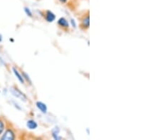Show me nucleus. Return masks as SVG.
<instances>
[{
  "label": "nucleus",
  "mask_w": 160,
  "mask_h": 140,
  "mask_svg": "<svg viewBox=\"0 0 160 140\" xmlns=\"http://www.w3.org/2000/svg\"><path fill=\"white\" fill-rule=\"evenodd\" d=\"M36 106H37L38 109L41 112V113L44 114L47 113V110H48L47 106H46V104L43 103V102L37 101V103H36Z\"/></svg>",
  "instance_id": "6"
},
{
  "label": "nucleus",
  "mask_w": 160,
  "mask_h": 140,
  "mask_svg": "<svg viewBox=\"0 0 160 140\" xmlns=\"http://www.w3.org/2000/svg\"><path fill=\"white\" fill-rule=\"evenodd\" d=\"M81 28L82 29H88L90 26V18H89V12H88L86 16H84L82 19L81 22Z\"/></svg>",
  "instance_id": "4"
},
{
  "label": "nucleus",
  "mask_w": 160,
  "mask_h": 140,
  "mask_svg": "<svg viewBox=\"0 0 160 140\" xmlns=\"http://www.w3.org/2000/svg\"><path fill=\"white\" fill-rule=\"evenodd\" d=\"M58 25H59V26L66 28V29H68L69 28V24H68V21H67L65 18H63V17H62V18H61V19H58Z\"/></svg>",
  "instance_id": "7"
},
{
  "label": "nucleus",
  "mask_w": 160,
  "mask_h": 140,
  "mask_svg": "<svg viewBox=\"0 0 160 140\" xmlns=\"http://www.w3.org/2000/svg\"><path fill=\"white\" fill-rule=\"evenodd\" d=\"M40 13L42 14V16L44 17L46 21L51 23L56 19V15L54 14L52 11H49V10H47V11H44L43 12L41 11Z\"/></svg>",
  "instance_id": "3"
},
{
  "label": "nucleus",
  "mask_w": 160,
  "mask_h": 140,
  "mask_svg": "<svg viewBox=\"0 0 160 140\" xmlns=\"http://www.w3.org/2000/svg\"><path fill=\"white\" fill-rule=\"evenodd\" d=\"M2 41V35L0 34V43Z\"/></svg>",
  "instance_id": "15"
},
{
  "label": "nucleus",
  "mask_w": 160,
  "mask_h": 140,
  "mask_svg": "<svg viewBox=\"0 0 160 140\" xmlns=\"http://www.w3.org/2000/svg\"><path fill=\"white\" fill-rule=\"evenodd\" d=\"M12 71H13V73L14 74L15 76L17 78V79L20 81L21 84H24L25 83V81L24 79V78H23L22 74L19 72V70H18L16 67H13Z\"/></svg>",
  "instance_id": "5"
},
{
  "label": "nucleus",
  "mask_w": 160,
  "mask_h": 140,
  "mask_svg": "<svg viewBox=\"0 0 160 140\" xmlns=\"http://www.w3.org/2000/svg\"><path fill=\"white\" fill-rule=\"evenodd\" d=\"M27 127L29 129H36L38 127V124L33 120H29L27 123Z\"/></svg>",
  "instance_id": "8"
},
{
  "label": "nucleus",
  "mask_w": 160,
  "mask_h": 140,
  "mask_svg": "<svg viewBox=\"0 0 160 140\" xmlns=\"http://www.w3.org/2000/svg\"><path fill=\"white\" fill-rule=\"evenodd\" d=\"M71 24H72V25H73V26H74L75 28L76 27V22H75V21L74 20H73V19H71Z\"/></svg>",
  "instance_id": "13"
},
{
  "label": "nucleus",
  "mask_w": 160,
  "mask_h": 140,
  "mask_svg": "<svg viewBox=\"0 0 160 140\" xmlns=\"http://www.w3.org/2000/svg\"><path fill=\"white\" fill-rule=\"evenodd\" d=\"M68 1V0H59V2H61V3H63V4H64V3H66V2Z\"/></svg>",
  "instance_id": "14"
},
{
  "label": "nucleus",
  "mask_w": 160,
  "mask_h": 140,
  "mask_svg": "<svg viewBox=\"0 0 160 140\" xmlns=\"http://www.w3.org/2000/svg\"><path fill=\"white\" fill-rule=\"evenodd\" d=\"M10 91H11L12 93L15 96V97L20 98L21 100L23 101H27V96H26L25 94L20 90V89L16 87V86H13V87H12L11 89H10Z\"/></svg>",
  "instance_id": "2"
},
{
  "label": "nucleus",
  "mask_w": 160,
  "mask_h": 140,
  "mask_svg": "<svg viewBox=\"0 0 160 140\" xmlns=\"http://www.w3.org/2000/svg\"><path fill=\"white\" fill-rule=\"evenodd\" d=\"M16 133L14 129L9 127L5 128L4 131L0 137V139L2 140H14L16 139Z\"/></svg>",
  "instance_id": "1"
},
{
  "label": "nucleus",
  "mask_w": 160,
  "mask_h": 140,
  "mask_svg": "<svg viewBox=\"0 0 160 140\" xmlns=\"http://www.w3.org/2000/svg\"><path fill=\"white\" fill-rule=\"evenodd\" d=\"M59 128L57 127H55L53 130H52V135L53 137V138L55 139H61V137L58 135V133H59Z\"/></svg>",
  "instance_id": "9"
},
{
  "label": "nucleus",
  "mask_w": 160,
  "mask_h": 140,
  "mask_svg": "<svg viewBox=\"0 0 160 140\" xmlns=\"http://www.w3.org/2000/svg\"><path fill=\"white\" fill-rule=\"evenodd\" d=\"M24 11L26 13V14H27L28 16H29V17L33 16L32 11H31V9L29 8H28V7H24Z\"/></svg>",
  "instance_id": "12"
},
{
  "label": "nucleus",
  "mask_w": 160,
  "mask_h": 140,
  "mask_svg": "<svg viewBox=\"0 0 160 140\" xmlns=\"http://www.w3.org/2000/svg\"><path fill=\"white\" fill-rule=\"evenodd\" d=\"M5 128H6V123H5L4 119L0 118V136L4 132Z\"/></svg>",
  "instance_id": "10"
},
{
  "label": "nucleus",
  "mask_w": 160,
  "mask_h": 140,
  "mask_svg": "<svg viewBox=\"0 0 160 140\" xmlns=\"http://www.w3.org/2000/svg\"><path fill=\"white\" fill-rule=\"evenodd\" d=\"M0 92H1V91H0Z\"/></svg>",
  "instance_id": "16"
},
{
  "label": "nucleus",
  "mask_w": 160,
  "mask_h": 140,
  "mask_svg": "<svg viewBox=\"0 0 160 140\" xmlns=\"http://www.w3.org/2000/svg\"><path fill=\"white\" fill-rule=\"evenodd\" d=\"M22 76H23V78H24V81H27L28 83L29 84L31 85L32 84V80H31V79H30V77H29V76L27 75V73L26 72H22Z\"/></svg>",
  "instance_id": "11"
}]
</instances>
